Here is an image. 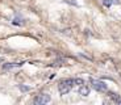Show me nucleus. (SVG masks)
Listing matches in <instances>:
<instances>
[{"instance_id":"f257e3e1","label":"nucleus","mask_w":121,"mask_h":105,"mask_svg":"<svg viewBox=\"0 0 121 105\" xmlns=\"http://www.w3.org/2000/svg\"><path fill=\"white\" fill-rule=\"evenodd\" d=\"M74 87V79H66V80L59 81L58 84V91H59L60 95H66L70 91L73 89Z\"/></svg>"},{"instance_id":"f03ea898","label":"nucleus","mask_w":121,"mask_h":105,"mask_svg":"<svg viewBox=\"0 0 121 105\" xmlns=\"http://www.w3.org/2000/svg\"><path fill=\"white\" fill-rule=\"evenodd\" d=\"M91 84H92V87L96 91H100V92H107V84L101 80H97V79H91Z\"/></svg>"},{"instance_id":"7ed1b4c3","label":"nucleus","mask_w":121,"mask_h":105,"mask_svg":"<svg viewBox=\"0 0 121 105\" xmlns=\"http://www.w3.org/2000/svg\"><path fill=\"white\" fill-rule=\"evenodd\" d=\"M49 101H50V97H49V95H46V93H43V95H38V96L34 99V104L36 105L48 104Z\"/></svg>"},{"instance_id":"20e7f679","label":"nucleus","mask_w":121,"mask_h":105,"mask_svg":"<svg viewBox=\"0 0 121 105\" xmlns=\"http://www.w3.org/2000/svg\"><path fill=\"white\" fill-rule=\"evenodd\" d=\"M22 64H24V62H15V63H5L3 66V68L5 70V71H8V70H13V68H18V67H21Z\"/></svg>"},{"instance_id":"39448f33","label":"nucleus","mask_w":121,"mask_h":105,"mask_svg":"<svg viewBox=\"0 0 121 105\" xmlns=\"http://www.w3.org/2000/svg\"><path fill=\"white\" fill-rule=\"evenodd\" d=\"M79 95H82V96H88L90 95V88L87 87V85H80V88H79Z\"/></svg>"},{"instance_id":"423d86ee","label":"nucleus","mask_w":121,"mask_h":105,"mask_svg":"<svg viewBox=\"0 0 121 105\" xmlns=\"http://www.w3.org/2000/svg\"><path fill=\"white\" fill-rule=\"evenodd\" d=\"M109 96H111V99H112V101L115 102V104H120L121 105V96H118L117 93H111Z\"/></svg>"},{"instance_id":"0eeeda50","label":"nucleus","mask_w":121,"mask_h":105,"mask_svg":"<svg viewBox=\"0 0 121 105\" xmlns=\"http://www.w3.org/2000/svg\"><path fill=\"white\" fill-rule=\"evenodd\" d=\"M83 84H84V80H83V79H80V78L74 79V85H79V87H80V85H83Z\"/></svg>"},{"instance_id":"6e6552de","label":"nucleus","mask_w":121,"mask_h":105,"mask_svg":"<svg viewBox=\"0 0 121 105\" xmlns=\"http://www.w3.org/2000/svg\"><path fill=\"white\" fill-rule=\"evenodd\" d=\"M18 88L21 91H29V87H24V85H18Z\"/></svg>"}]
</instances>
